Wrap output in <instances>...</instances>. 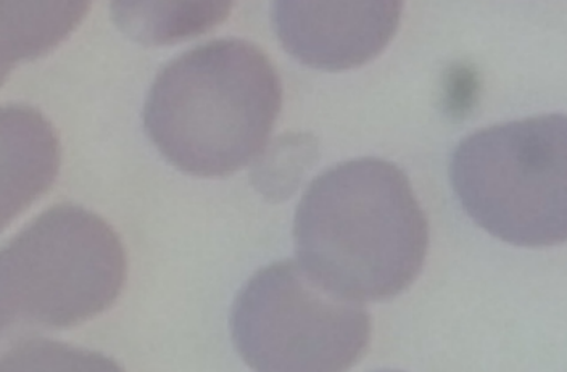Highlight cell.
<instances>
[{"mask_svg": "<svg viewBox=\"0 0 567 372\" xmlns=\"http://www.w3.org/2000/svg\"><path fill=\"white\" fill-rule=\"evenodd\" d=\"M234 6L236 0H110V17L131 41L169 48L210 33Z\"/></svg>", "mask_w": 567, "mask_h": 372, "instance_id": "obj_8", "label": "cell"}, {"mask_svg": "<svg viewBox=\"0 0 567 372\" xmlns=\"http://www.w3.org/2000/svg\"><path fill=\"white\" fill-rule=\"evenodd\" d=\"M10 71L12 70H10L9 66H7L6 63H3L2 60H0V86H2L3 83H6L7 78H9Z\"/></svg>", "mask_w": 567, "mask_h": 372, "instance_id": "obj_11", "label": "cell"}, {"mask_svg": "<svg viewBox=\"0 0 567 372\" xmlns=\"http://www.w3.org/2000/svg\"><path fill=\"white\" fill-rule=\"evenodd\" d=\"M94 0H0V60L10 70L59 48Z\"/></svg>", "mask_w": 567, "mask_h": 372, "instance_id": "obj_9", "label": "cell"}, {"mask_svg": "<svg viewBox=\"0 0 567 372\" xmlns=\"http://www.w3.org/2000/svg\"><path fill=\"white\" fill-rule=\"evenodd\" d=\"M237 350L258 371H343L370 345L363 303L337 296L299 264L258 272L234 304Z\"/></svg>", "mask_w": 567, "mask_h": 372, "instance_id": "obj_5", "label": "cell"}, {"mask_svg": "<svg viewBox=\"0 0 567 372\" xmlns=\"http://www.w3.org/2000/svg\"><path fill=\"white\" fill-rule=\"evenodd\" d=\"M297 257L337 296L382 301L423 269L427 221L410 179L379 158L340 163L311 183L296 215Z\"/></svg>", "mask_w": 567, "mask_h": 372, "instance_id": "obj_1", "label": "cell"}, {"mask_svg": "<svg viewBox=\"0 0 567 372\" xmlns=\"http://www.w3.org/2000/svg\"><path fill=\"white\" fill-rule=\"evenodd\" d=\"M318 148L311 136L289 133L269 141L260 155L254 159V180L266 197L287 198L300 186L308 168L317 162Z\"/></svg>", "mask_w": 567, "mask_h": 372, "instance_id": "obj_10", "label": "cell"}, {"mask_svg": "<svg viewBox=\"0 0 567 372\" xmlns=\"http://www.w3.org/2000/svg\"><path fill=\"white\" fill-rule=\"evenodd\" d=\"M467 215L519 247L567 237V120L561 113L487 127L466 137L450 165Z\"/></svg>", "mask_w": 567, "mask_h": 372, "instance_id": "obj_4", "label": "cell"}, {"mask_svg": "<svg viewBox=\"0 0 567 372\" xmlns=\"http://www.w3.org/2000/svg\"><path fill=\"white\" fill-rule=\"evenodd\" d=\"M402 10L403 0H272V27L292 59L334 73L381 55Z\"/></svg>", "mask_w": 567, "mask_h": 372, "instance_id": "obj_6", "label": "cell"}, {"mask_svg": "<svg viewBox=\"0 0 567 372\" xmlns=\"http://www.w3.org/2000/svg\"><path fill=\"white\" fill-rule=\"evenodd\" d=\"M62 148L51 122L28 105H0V232L55 183Z\"/></svg>", "mask_w": 567, "mask_h": 372, "instance_id": "obj_7", "label": "cell"}, {"mask_svg": "<svg viewBox=\"0 0 567 372\" xmlns=\"http://www.w3.org/2000/svg\"><path fill=\"white\" fill-rule=\"evenodd\" d=\"M282 108L278 71L258 45L216 39L166 63L148 91L144 127L187 175L223 177L251 165Z\"/></svg>", "mask_w": 567, "mask_h": 372, "instance_id": "obj_2", "label": "cell"}, {"mask_svg": "<svg viewBox=\"0 0 567 372\" xmlns=\"http://www.w3.org/2000/svg\"><path fill=\"white\" fill-rule=\"evenodd\" d=\"M126 257L94 213L53 207L0 248V347L104 313L118 299Z\"/></svg>", "mask_w": 567, "mask_h": 372, "instance_id": "obj_3", "label": "cell"}]
</instances>
